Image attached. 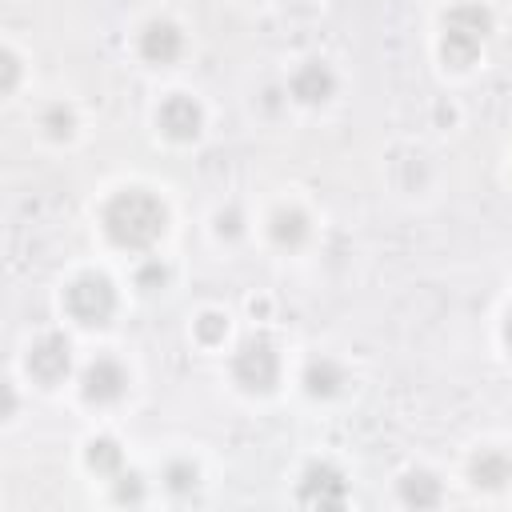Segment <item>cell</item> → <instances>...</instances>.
<instances>
[{
  "mask_svg": "<svg viewBox=\"0 0 512 512\" xmlns=\"http://www.w3.org/2000/svg\"><path fill=\"white\" fill-rule=\"evenodd\" d=\"M472 480H476L480 488H504V484L512 480L508 456H500V452H480V456L472 460Z\"/></svg>",
  "mask_w": 512,
  "mask_h": 512,
  "instance_id": "11",
  "label": "cell"
},
{
  "mask_svg": "<svg viewBox=\"0 0 512 512\" xmlns=\"http://www.w3.org/2000/svg\"><path fill=\"white\" fill-rule=\"evenodd\" d=\"M4 84H8V88L16 84V56H12V52L4 56Z\"/></svg>",
  "mask_w": 512,
  "mask_h": 512,
  "instance_id": "21",
  "label": "cell"
},
{
  "mask_svg": "<svg viewBox=\"0 0 512 512\" xmlns=\"http://www.w3.org/2000/svg\"><path fill=\"white\" fill-rule=\"evenodd\" d=\"M64 308H68L72 320H80V324H108V316L116 312V292H112V284H108L104 276L88 272V276H80V280L68 284Z\"/></svg>",
  "mask_w": 512,
  "mask_h": 512,
  "instance_id": "3",
  "label": "cell"
},
{
  "mask_svg": "<svg viewBox=\"0 0 512 512\" xmlns=\"http://www.w3.org/2000/svg\"><path fill=\"white\" fill-rule=\"evenodd\" d=\"M104 228L120 248H148L164 232V204L140 188H128L104 208Z\"/></svg>",
  "mask_w": 512,
  "mask_h": 512,
  "instance_id": "1",
  "label": "cell"
},
{
  "mask_svg": "<svg viewBox=\"0 0 512 512\" xmlns=\"http://www.w3.org/2000/svg\"><path fill=\"white\" fill-rule=\"evenodd\" d=\"M400 496H404V504L432 508V504H440V480H432L428 472H412V476H404Z\"/></svg>",
  "mask_w": 512,
  "mask_h": 512,
  "instance_id": "14",
  "label": "cell"
},
{
  "mask_svg": "<svg viewBox=\"0 0 512 512\" xmlns=\"http://www.w3.org/2000/svg\"><path fill=\"white\" fill-rule=\"evenodd\" d=\"M164 480H168V488H172V492H188V488H196V468L176 460V464H168Z\"/></svg>",
  "mask_w": 512,
  "mask_h": 512,
  "instance_id": "16",
  "label": "cell"
},
{
  "mask_svg": "<svg viewBox=\"0 0 512 512\" xmlns=\"http://www.w3.org/2000/svg\"><path fill=\"white\" fill-rule=\"evenodd\" d=\"M332 88H336V80H332V72H328L324 64H304V68L292 76V96L304 100V104H320V100H328Z\"/></svg>",
  "mask_w": 512,
  "mask_h": 512,
  "instance_id": "10",
  "label": "cell"
},
{
  "mask_svg": "<svg viewBox=\"0 0 512 512\" xmlns=\"http://www.w3.org/2000/svg\"><path fill=\"white\" fill-rule=\"evenodd\" d=\"M340 384H344V372L336 368V360H312L304 372V388L312 396H332Z\"/></svg>",
  "mask_w": 512,
  "mask_h": 512,
  "instance_id": "13",
  "label": "cell"
},
{
  "mask_svg": "<svg viewBox=\"0 0 512 512\" xmlns=\"http://www.w3.org/2000/svg\"><path fill=\"white\" fill-rule=\"evenodd\" d=\"M164 276H168V272H164L160 264H148V268L140 272V288H148V292H152V288H160V284H164Z\"/></svg>",
  "mask_w": 512,
  "mask_h": 512,
  "instance_id": "19",
  "label": "cell"
},
{
  "mask_svg": "<svg viewBox=\"0 0 512 512\" xmlns=\"http://www.w3.org/2000/svg\"><path fill=\"white\" fill-rule=\"evenodd\" d=\"M44 128H48V136L64 140V136L72 132V112H68V108H48V112H44Z\"/></svg>",
  "mask_w": 512,
  "mask_h": 512,
  "instance_id": "17",
  "label": "cell"
},
{
  "mask_svg": "<svg viewBox=\"0 0 512 512\" xmlns=\"http://www.w3.org/2000/svg\"><path fill=\"white\" fill-rule=\"evenodd\" d=\"M488 32H492L488 8H480V4H460V8H452V12L444 16V40H440L444 60H448L452 68L472 64V56H476L480 44L488 40Z\"/></svg>",
  "mask_w": 512,
  "mask_h": 512,
  "instance_id": "2",
  "label": "cell"
},
{
  "mask_svg": "<svg viewBox=\"0 0 512 512\" xmlns=\"http://www.w3.org/2000/svg\"><path fill=\"white\" fill-rule=\"evenodd\" d=\"M504 336H508V348H512V316H508V328H504Z\"/></svg>",
  "mask_w": 512,
  "mask_h": 512,
  "instance_id": "22",
  "label": "cell"
},
{
  "mask_svg": "<svg viewBox=\"0 0 512 512\" xmlns=\"http://www.w3.org/2000/svg\"><path fill=\"white\" fill-rule=\"evenodd\" d=\"M116 500H140V476H124V484L116 488Z\"/></svg>",
  "mask_w": 512,
  "mask_h": 512,
  "instance_id": "20",
  "label": "cell"
},
{
  "mask_svg": "<svg viewBox=\"0 0 512 512\" xmlns=\"http://www.w3.org/2000/svg\"><path fill=\"white\" fill-rule=\"evenodd\" d=\"M204 116H200V104L192 96H168L160 104V128L172 136V140H192L200 132Z\"/></svg>",
  "mask_w": 512,
  "mask_h": 512,
  "instance_id": "7",
  "label": "cell"
},
{
  "mask_svg": "<svg viewBox=\"0 0 512 512\" xmlns=\"http://www.w3.org/2000/svg\"><path fill=\"white\" fill-rule=\"evenodd\" d=\"M68 364H72V352H68V340H64V336H40V340L32 344V352H28V372H32L40 384L64 380Z\"/></svg>",
  "mask_w": 512,
  "mask_h": 512,
  "instance_id": "5",
  "label": "cell"
},
{
  "mask_svg": "<svg viewBox=\"0 0 512 512\" xmlns=\"http://www.w3.org/2000/svg\"><path fill=\"white\" fill-rule=\"evenodd\" d=\"M304 236H308V220H304V212H296V208H280V212L272 216V240H276L280 248H296Z\"/></svg>",
  "mask_w": 512,
  "mask_h": 512,
  "instance_id": "12",
  "label": "cell"
},
{
  "mask_svg": "<svg viewBox=\"0 0 512 512\" xmlns=\"http://www.w3.org/2000/svg\"><path fill=\"white\" fill-rule=\"evenodd\" d=\"M88 464H92L96 472H116V468H120V444L108 440V436L92 440V444H88Z\"/></svg>",
  "mask_w": 512,
  "mask_h": 512,
  "instance_id": "15",
  "label": "cell"
},
{
  "mask_svg": "<svg viewBox=\"0 0 512 512\" xmlns=\"http://www.w3.org/2000/svg\"><path fill=\"white\" fill-rule=\"evenodd\" d=\"M232 372H236V380H240L244 388H252V392H268V388L276 384V376H280V360H276L272 340H264V336L244 340L240 352H236Z\"/></svg>",
  "mask_w": 512,
  "mask_h": 512,
  "instance_id": "4",
  "label": "cell"
},
{
  "mask_svg": "<svg viewBox=\"0 0 512 512\" xmlns=\"http://www.w3.org/2000/svg\"><path fill=\"white\" fill-rule=\"evenodd\" d=\"M80 384H84V396H88V400L108 404V400H116V396L124 392L128 376H124V368H120L116 360H92Z\"/></svg>",
  "mask_w": 512,
  "mask_h": 512,
  "instance_id": "9",
  "label": "cell"
},
{
  "mask_svg": "<svg viewBox=\"0 0 512 512\" xmlns=\"http://www.w3.org/2000/svg\"><path fill=\"white\" fill-rule=\"evenodd\" d=\"M180 48H184V36H180V28L172 20H152L140 32V52L152 64H172L180 56Z\"/></svg>",
  "mask_w": 512,
  "mask_h": 512,
  "instance_id": "8",
  "label": "cell"
},
{
  "mask_svg": "<svg viewBox=\"0 0 512 512\" xmlns=\"http://www.w3.org/2000/svg\"><path fill=\"white\" fill-rule=\"evenodd\" d=\"M224 328H228V324H224V316H216V312H204V316L196 320V336H200V340H208V344H212V340H220V336H224Z\"/></svg>",
  "mask_w": 512,
  "mask_h": 512,
  "instance_id": "18",
  "label": "cell"
},
{
  "mask_svg": "<svg viewBox=\"0 0 512 512\" xmlns=\"http://www.w3.org/2000/svg\"><path fill=\"white\" fill-rule=\"evenodd\" d=\"M344 476L332 468V464H312L300 480V500L304 504H316V508H336L344 504Z\"/></svg>",
  "mask_w": 512,
  "mask_h": 512,
  "instance_id": "6",
  "label": "cell"
}]
</instances>
